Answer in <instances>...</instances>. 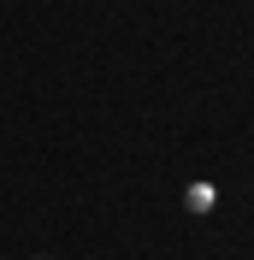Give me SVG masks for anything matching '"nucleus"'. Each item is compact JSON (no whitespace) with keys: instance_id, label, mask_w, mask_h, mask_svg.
Returning <instances> with one entry per match:
<instances>
[{"instance_id":"obj_1","label":"nucleus","mask_w":254,"mask_h":260,"mask_svg":"<svg viewBox=\"0 0 254 260\" xmlns=\"http://www.w3.org/2000/svg\"><path fill=\"white\" fill-rule=\"evenodd\" d=\"M189 213H213V183H189Z\"/></svg>"},{"instance_id":"obj_2","label":"nucleus","mask_w":254,"mask_h":260,"mask_svg":"<svg viewBox=\"0 0 254 260\" xmlns=\"http://www.w3.org/2000/svg\"><path fill=\"white\" fill-rule=\"evenodd\" d=\"M36 260H53V254H36Z\"/></svg>"}]
</instances>
